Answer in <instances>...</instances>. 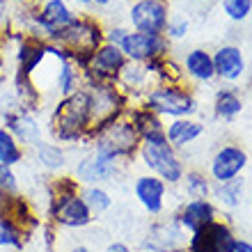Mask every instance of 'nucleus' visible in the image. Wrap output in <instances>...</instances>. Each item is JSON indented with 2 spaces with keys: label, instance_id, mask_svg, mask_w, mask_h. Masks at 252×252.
Segmentation results:
<instances>
[{
  "label": "nucleus",
  "instance_id": "f257e3e1",
  "mask_svg": "<svg viewBox=\"0 0 252 252\" xmlns=\"http://www.w3.org/2000/svg\"><path fill=\"white\" fill-rule=\"evenodd\" d=\"M51 133L60 142H76L90 133V92L78 87L76 92L62 96L51 115Z\"/></svg>",
  "mask_w": 252,
  "mask_h": 252
},
{
  "label": "nucleus",
  "instance_id": "f03ea898",
  "mask_svg": "<svg viewBox=\"0 0 252 252\" xmlns=\"http://www.w3.org/2000/svg\"><path fill=\"white\" fill-rule=\"evenodd\" d=\"M92 138H94V152L110 156L115 160L133 156V152L138 149V142H140V135L133 128L131 120L126 122V120H120V117L103 124L101 128H96L92 133Z\"/></svg>",
  "mask_w": 252,
  "mask_h": 252
},
{
  "label": "nucleus",
  "instance_id": "7ed1b4c3",
  "mask_svg": "<svg viewBox=\"0 0 252 252\" xmlns=\"http://www.w3.org/2000/svg\"><path fill=\"white\" fill-rule=\"evenodd\" d=\"M140 154H142L145 165L149 167V170H154L163 181H170V184L181 181L184 167H181L179 158L174 156L172 145H167V138L145 140V145H142Z\"/></svg>",
  "mask_w": 252,
  "mask_h": 252
},
{
  "label": "nucleus",
  "instance_id": "20e7f679",
  "mask_svg": "<svg viewBox=\"0 0 252 252\" xmlns=\"http://www.w3.org/2000/svg\"><path fill=\"white\" fill-rule=\"evenodd\" d=\"M126 64V55L120 46L115 44H101L83 66V76L87 83H106V80H117L120 71Z\"/></svg>",
  "mask_w": 252,
  "mask_h": 252
},
{
  "label": "nucleus",
  "instance_id": "39448f33",
  "mask_svg": "<svg viewBox=\"0 0 252 252\" xmlns=\"http://www.w3.org/2000/svg\"><path fill=\"white\" fill-rule=\"evenodd\" d=\"M51 216L58 225L64 227H85L92 220V211L85 204L83 195L78 190L73 192H51Z\"/></svg>",
  "mask_w": 252,
  "mask_h": 252
},
{
  "label": "nucleus",
  "instance_id": "423d86ee",
  "mask_svg": "<svg viewBox=\"0 0 252 252\" xmlns=\"http://www.w3.org/2000/svg\"><path fill=\"white\" fill-rule=\"evenodd\" d=\"M147 108L154 113L172 115V117H184L195 110V101L188 92L179 90V87H156L147 96Z\"/></svg>",
  "mask_w": 252,
  "mask_h": 252
},
{
  "label": "nucleus",
  "instance_id": "0eeeda50",
  "mask_svg": "<svg viewBox=\"0 0 252 252\" xmlns=\"http://www.w3.org/2000/svg\"><path fill=\"white\" fill-rule=\"evenodd\" d=\"M122 53L126 55V60L133 62H149L154 58H163L167 51V41L163 39V34H149V32H126L124 39L120 44Z\"/></svg>",
  "mask_w": 252,
  "mask_h": 252
},
{
  "label": "nucleus",
  "instance_id": "6e6552de",
  "mask_svg": "<svg viewBox=\"0 0 252 252\" xmlns=\"http://www.w3.org/2000/svg\"><path fill=\"white\" fill-rule=\"evenodd\" d=\"M131 23L138 32L163 34L167 28V7L160 0H140L131 9Z\"/></svg>",
  "mask_w": 252,
  "mask_h": 252
},
{
  "label": "nucleus",
  "instance_id": "1a4fd4ad",
  "mask_svg": "<svg viewBox=\"0 0 252 252\" xmlns=\"http://www.w3.org/2000/svg\"><path fill=\"white\" fill-rule=\"evenodd\" d=\"M117 177V160L103 156L99 152L87 154L85 158L76 165V179L85 186H96L103 181H113Z\"/></svg>",
  "mask_w": 252,
  "mask_h": 252
},
{
  "label": "nucleus",
  "instance_id": "9d476101",
  "mask_svg": "<svg viewBox=\"0 0 252 252\" xmlns=\"http://www.w3.org/2000/svg\"><path fill=\"white\" fill-rule=\"evenodd\" d=\"M232 234L222 222L209 220L206 225H202L192 236L190 252H234Z\"/></svg>",
  "mask_w": 252,
  "mask_h": 252
},
{
  "label": "nucleus",
  "instance_id": "9b49d317",
  "mask_svg": "<svg viewBox=\"0 0 252 252\" xmlns=\"http://www.w3.org/2000/svg\"><path fill=\"white\" fill-rule=\"evenodd\" d=\"M2 117H5V124H7L5 128L12 133L19 142L34 147L41 140V128H39V124H37V120H34L28 110H23L19 103L5 108V110H2Z\"/></svg>",
  "mask_w": 252,
  "mask_h": 252
},
{
  "label": "nucleus",
  "instance_id": "f8f14e48",
  "mask_svg": "<svg viewBox=\"0 0 252 252\" xmlns=\"http://www.w3.org/2000/svg\"><path fill=\"white\" fill-rule=\"evenodd\" d=\"M73 19H76V16H73V12L64 5V0H48V2H44V5L37 9V14H34V26L51 39L53 34L64 30L69 23H73Z\"/></svg>",
  "mask_w": 252,
  "mask_h": 252
},
{
  "label": "nucleus",
  "instance_id": "ddd939ff",
  "mask_svg": "<svg viewBox=\"0 0 252 252\" xmlns=\"http://www.w3.org/2000/svg\"><path fill=\"white\" fill-rule=\"evenodd\" d=\"M246 163L248 156L246 152H241L239 147H222L216 154V158L211 160V174L220 184H225V181L236 179V174L246 167Z\"/></svg>",
  "mask_w": 252,
  "mask_h": 252
},
{
  "label": "nucleus",
  "instance_id": "4468645a",
  "mask_svg": "<svg viewBox=\"0 0 252 252\" xmlns=\"http://www.w3.org/2000/svg\"><path fill=\"white\" fill-rule=\"evenodd\" d=\"M135 197L149 213H160L165 197V181L160 177H140L135 181Z\"/></svg>",
  "mask_w": 252,
  "mask_h": 252
},
{
  "label": "nucleus",
  "instance_id": "2eb2a0df",
  "mask_svg": "<svg viewBox=\"0 0 252 252\" xmlns=\"http://www.w3.org/2000/svg\"><path fill=\"white\" fill-rule=\"evenodd\" d=\"M213 66H216V73L225 80H236L246 71V60L236 46H222L213 58Z\"/></svg>",
  "mask_w": 252,
  "mask_h": 252
},
{
  "label": "nucleus",
  "instance_id": "dca6fc26",
  "mask_svg": "<svg viewBox=\"0 0 252 252\" xmlns=\"http://www.w3.org/2000/svg\"><path fill=\"white\" fill-rule=\"evenodd\" d=\"M131 124L133 128L138 131V135L142 140H158L165 138V128L160 124L158 115L149 110V108H142V110H133L131 113Z\"/></svg>",
  "mask_w": 252,
  "mask_h": 252
},
{
  "label": "nucleus",
  "instance_id": "f3484780",
  "mask_svg": "<svg viewBox=\"0 0 252 252\" xmlns=\"http://www.w3.org/2000/svg\"><path fill=\"white\" fill-rule=\"evenodd\" d=\"M209 220H213V206L206 199H192L181 211V225L188 227L190 232H197Z\"/></svg>",
  "mask_w": 252,
  "mask_h": 252
},
{
  "label": "nucleus",
  "instance_id": "a211bd4d",
  "mask_svg": "<svg viewBox=\"0 0 252 252\" xmlns=\"http://www.w3.org/2000/svg\"><path fill=\"white\" fill-rule=\"evenodd\" d=\"M204 131V126L197 124V122H188V120H177L170 124V128L165 131V138L177 147H184L188 142L197 138L199 133Z\"/></svg>",
  "mask_w": 252,
  "mask_h": 252
},
{
  "label": "nucleus",
  "instance_id": "6ab92c4d",
  "mask_svg": "<svg viewBox=\"0 0 252 252\" xmlns=\"http://www.w3.org/2000/svg\"><path fill=\"white\" fill-rule=\"evenodd\" d=\"M186 69L190 73L192 78H199V80H211L216 76V66H213V58L206 51H190L186 58Z\"/></svg>",
  "mask_w": 252,
  "mask_h": 252
},
{
  "label": "nucleus",
  "instance_id": "aec40b11",
  "mask_svg": "<svg viewBox=\"0 0 252 252\" xmlns=\"http://www.w3.org/2000/svg\"><path fill=\"white\" fill-rule=\"evenodd\" d=\"M23 147L19 145V140L7 131L5 126H0V163L7 167L19 165L23 160Z\"/></svg>",
  "mask_w": 252,
  "mask_h": 252
},
{
  "label": "nucleus",
  "instance_id": "412c9836",
  "mask_svg": "<svg viewBox=\"0 0 252 252\" xmlns=\"http://www.w3.org/2000/svg\"><path fill=\"white\" fill-rule=\"evenodd\" d=\"M34 154H37V158L39 163L46 170H62L66 165V154L60 145H51V142H37L34 145Z\"/></svg>",
  "mask_w": 252,
  "mask_h": 252
},
{
  "label": "nucleus",
  "instance_id": "4be33fe9",
  "mask_svg": "<svg viewBox=\"0 0 252 252\" xmlns=\"http://www.w3.org/2000/svg\"><path fill=\"white\" fill-rule=\"evenodd\" d=\"M23 243V227L14 222L9 216L0 213V248H21Z\"/></svg>",
  "mask_w": 252,
  "mask_h": 252
},
{
  "label": "nucleus",
  "instance_id": "5701e85b",
  "mask_svg": "<svg viewBox=\"0 0 252 252\" xmlns=\"http://www.w3.org/2000/svg\"><path fill=\"white\" fill-rule=\"evenodd\" d=\"M21 195V186H19V177L14 174L12 167H7L0 163V211L7 204V199Z\"/></svg>",
  "mask_w": 252,
  "mask_h": 252
},
{
  "label": "nucleus",
  "instance_id": "b1692460",
  "mask_svg": "<svg viewBox=\"0 0 252 252\" xmlns=\"http://www.w3.org/2000/svg\"><path fill=\"white\" fill-rule=\"evenodd\" d=\"M241 108H243V103H241L239 94L232 92V90H220L218 94H216V113L220 115V117H234V115L241 113Z\"/></svg>",
  "mask_w": 252,
  "mask_h": 252
},
{
  "label": "nucleus",
  "instance_id": "393cba45",
  "mask_svg": "<svg viewBox=\"0 0 252 252\" xmlns=\"http://www.w3.org/2000/svg\"><path fill=\"white\" fill-rule=\"evenodd\" d=\"M83 199H85V204L90 206V211H92L94 216H96V213L108 211L110 204H113L110 195H108L101 186H87L85 190H83Z\"/></svg>",
  "mask_w": 252,
  "mask_h": 252
},
{
  "label": "nucleus",
  "instance_id": "a878e982",
  "mask_svg": "<svg viewBox=\"0 0 252 252\" xmlns=\"http://www.w3.org/2000/svg\"><path fill=\"white\" fill-rule=\"evenodd\" d=\"M218 195H220V199H222L225 204L236 206V204H239V199H241V195H243V184H241V179L225 181V184L220 186Z\"/></svg>",
  "mask_w": 252,
  "mask_h": 252
},
{
  "label": "nucleus",
  "instance_id": "bb28decb",
  "mask_svg": "<svg viewBox=\"0 0 252 252\" xmlns=\"http://www.w3.org/2000/svg\"><path fill=\"white\" fill-rule=\"evenodd\" d=\"M186 190H188V195H192L195 199H206V192H209L206 179L199 172L186 174Z\"/></svg>",
  "mask_w": 252,
  "mask_h": 252
},
{
  "label": "nucleus",
  "instance_id": "cd10ccee",
  "mask_svg": "<svg viewBox=\"0 0 252 252\" xmlns=\"http://www.w3.org/2000/svg\"><path fill=\"white\" fill-rule=\"evenodd\" d=\"M252 9V0H225V12L229 19L243 21Z\"/></svg>",
  "mask_w": 252,
  "mask_h": 252
},
{
  "label": "nucleus",
  "instance_id": "c85d7f7f",
  "mask_svg": "<svg viewBox=\"0 0 252 252\" xmlns=\"http://www.w3.org/2000/svg\"><path fill=\"white\" fill-rule=\"evenodd\" d=\"M186 30H188L186 21H177V23H172V26H170V34H172V37H184V34H186Z\"/></svg>",
  "mask_w": 252,
  "mask_h": 252
},
{
  "label": "nucleus",
  "instance_id": "c756f323",
  "mask_svg": "<svg viewBox=\"0 0 252 252\" xmlns=\"http://www.w3.org/2000/svg\"><path fill=\"white\" fill-rule=\"evenodd\" d=\"M234 252H252V246L246 243V241H236L234 243Z\"/></svg>",
  "mask_w": 252,
  "mask_h": 252
},
{
  "label": "nucleus",
  "instance_id": "7c9ffc66",
  "mask_svg": "<svg viewBox=\"0 0 252 252\" xmlns=\"http://www.w3.org/2000/svg\"><path fill=\"white\" fill-rule=\"evenodd\" d=\"M106 252H131L128 250V246H124V243H113V246H108Z\"/></svg>",
  "mask_w": 252,
  "mask_h": 252
},
{
  "label": "nucleus",
  "instance_id": "2f4dec72",
  "mask_svg": "<svg viewBox=\"0 0 252 252\" xmlns=\"http://www.w3.org/2000/svg\"><path fill=\"white\" fill-rule=\"evenodd\" d=\"M5 14H7V2L5 0H0V23L5 21Z\"/></svg>",
  "mask_w": 252,
  "mask_h": 252
},
{
  "label": "nucleus",
  "instance_id": "473e14b6",
  "mask_svg": "<svg viewBox=\"0 0 252 252\" xmlns=\"http://www.w3.org/2000/svg\"><path fill=\"white\" fill-rule=\"evenodd\" d=\"M71 252H90V250H87V248H83V246H78V248H73Z\"/></svg>",
  "mask_w": 252,
  "mask_h": 252
},
{
  "label": "nucleus",
  "instance_id": "72a5a7b5",
  "mask_svg": "<svg viewBox=\"0 0 252 252\" xmlns=\"http://www.w3.org/2000/svg\"><path fill=\"white\" fill-rule=\"evenodd\" d=\"M94 2H99V5H108L110 0H94Z\"/></svg>",
  "mask_w": 252,
  "mask_h": 252
},
{
  "label": "nucleus",
  "instance_id": "f704fd0d",
  "mask_svg": "<svg viewBox=\"0 0 252 252\" xmlns=\"http://www.w3.org/2000/svg\"><path fill=\"white\" fill-rule=\"evenodd\" d=\"M78 2H92V0H78Z\"/></svg>",
  "mask_w": 252,
  "mask_h": 252
},
{
  "label": "nucleus",
  "instance_id": "c9c22d12",
  "mask_svg": "<svg viewBox=\"0 0 252 252\" xmlns=\"http://www.w3.org/2000/svg\"><path fill=\"white\" fill-rule=\"evenodd\" d=\"M16 2H26V0H16Z\"/></svg>",
  "mask_w": 252,
  "mask_h": 252
},
{
  "label": "nucleus",
  "instance_id": "e433bc0d",
  "mask_svg": "<svg viewBox=\"0 0 252 252\" xmlns=\"http://www.w3.org/2000/svg\"><path fill=\"white\" fill-rule=\"evenodd\" d=\"M0 44H2V41H0Z\"/></svg>",
  "mask_w": 252,
  "mask_h": 252
}]
</instances>
